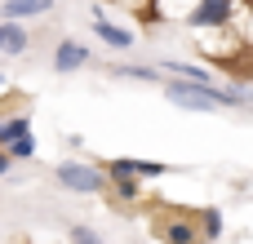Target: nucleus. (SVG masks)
Masks as SVG:
<instances>
[{
  "label": "nucleus",
  "instance_id": "1",
  "mask_svg": "<svg viewBox=\"0 0 253 244\" xmlns=\"http://www.w3.org/2000/svg\"><path fill=\"white\" fill-rule=\"evenodd\" d=\"M58 182L76 196H102L107 191V169L89 164V160H62L58 164Z\"/></svg>",
  "mask_w": 253,
  "mask_h": 244
},
{
  "label": "nucleus",
  "instance_id": "2",
  "mask_svg": "<svg viewBox=\"0 0 253 244\" xmlns=\"http://www.w3.org/2000/svg\"><path fill=\"white\" fill-rule=\"evenodd\" d=\"M236 18V0H196V9L187 13L191 31H222Z\"/></svg>",
  "mask_w": 253,
  "mask_h": 244
},
{
  "label": "nucleus",
  "instance_id": "3",
  "mask_svg": "<svg viewBox=\"0 0 253 244\" xmlns=\"http://www.w3.org/2000/svg\"><path fill=\"white\" fill-rule=\"evenodd\" d=\"M249 44L231 31V27H222V31H205V40H200V53L209 58V62H227V67H236V58L245 53Z\"/></svg>",
  "mask_w": 253,
  "mask_h": 244
},
{
  "label": "nucleus",
  "instance_id": "4",
  "mask_svg": "<svg viewBox=\"0 0 253 244\" xmlns=\"http://www.w3.org/2000/svg\"><path fill=\"white\" fill-rule=\"evenodd\" d=\"M156 236L165 244H205L196 213H165V218L156 222Z\"/></svg>",
  "mask_w": 253,
  "mask_h": 244
},
{
  "label": "nucleus",
  "instance_id": "5",
  "mask_svg": "<svg viewBox=\"0 0 253 244\" xmlns=\"http://www.w3.org/2000/svg\"><path fill=\"white\" fill-rule=\"evenodd\" d=\"M102 169H111V173H133V178H169V173H173V164H165V160H133V156H111Z\"/></svg>",
  "mask_w": 253,
  "mask_h": 244
},
{
  "label": "nucleus",
  "instance_id": "6",
  "mask_svg": "<svg viewBox=\"0 0 253 244\" xmlns=\"http://www.w3.org/2000/svg\"><path fill=\"white\" fill-rule=\"evenodd\" d=\"M84 62H89V49H84L80 40H71V36L58 40V49H53V71H58V76H71V71H80Z\"/></svg>",
  "mask_w": 253,
  "mask_h": 244
},
{
  "label": "nucleus",
  "instance_id": "7",
  "mask_svg": "<svg viewBox=\"0 0 253 244\" xmlns=\"http://www.w3.org/2000/svg\"><path fill=\"white\" fill-rule=\"evenodd\" d=\"M107 191H111L116 204H138V200H142V178H133V173H111V169H107Z\"/></svg>",
  "mask_w": 253,
  "mask_h": 244
},
{
  "label": "nucleus",
  "instance_id": "8",
  "mask_svg": "<svg viewBox=\"0 0 253 244\" xmlns=\"http://www.w3.org/2000/svg\"><path fill=\"white\" fill-rule=\"evenodd\" d=\"M93 36H98L107 49H133V44H138L133 31H129V27H116L111 18H93Z\"/></svg>",
  "mask_w": 253,
  "mask_h": 244
},
{
  "label": "nucleus",
  "instance_id": "9",
  "mask_svg": "<svg viewBox=\"0 0 253 244\" xmlns=\"http://www.w3.org/2000/svg\"><path fill=\"white\" fill-rule=\"evenodd\" d=\"M160 67H165V71H173L178 80H191V84H218L213 67H200V62H182V58H165Z\"/></svg>",
  "mask_w": 253,
  "mask_h": 244
},
{
  "label": "nucleus",
  "instance_id": "10",
  "mask_svg": "<svg viewBox=\"0 0 253 244\" xmlns=\"http://www.w3.org/2000/svg\"><path fill=\"white\" fill-rule=\"evenodd\" d=\"M53 0H4L0 4V22H22V18H40L49 13Z\"/></svg>",
  "mask_w": 253,
  "mask_h": 244
},
{
  "label": "nucleus",
  "instance_id": "11",
  "mask_svg": "<svg viewBox=\"0 0 253 244\" xmlns=\"http://www.w3.org/2000/svg\"><path fill=\"white\" fill-rule=\"evenodd\" d=\"M27 44H31V36L22 22H0V53L18 58V53H27Z\"/></svg>",
  "mask_w": 253,
  "mask_h": 244
},
{
  "label": "nucleus",
  "instance_id": "12",
  "mask_svg": "<svg viewBox=\"0 0 253 244\" xmlns=\"http://www.w3.org/2000/svg\"><path fill=\"white\" fill-rule=\"evenodd\" d=\"M160 22H187V13L196 9V0H151Z\"/></svg>",
  "mask_w": 253,
  "mask_h": 244
},
{
  "label": "nucleus",
  "instance_id": "13",
  "mask_svg": "<svg viewBox=\"0 0 253 244\" xmlns=\"http://www.w3.org/2000/svg\"><path fill=\"white\" fill-rule=\"evenodd\" d=\"M111 76H125V80H147V84H160V71H156V67H133V62H111Z\"/></svg>",
  "mask_w": 253,
  "mask_h": 244
},
{
  "label": "nucleus",
  "instance_id": "14",
  "mask_svg": "<svg viewBox=\"0 0 253 244\" xmlns=\"http://www.w3.org/2000/svg\"><path fill=\"white\" fill-rule=\"evenodd\" d=\"M111 4H120L125 13H133L142 27H160V18H156V9H151V0H111Z\"/></svg>",
  "mask_w": 253,
  "mask_h": 244
},
{
  "label": "nucleus",
  "instance_id": "15",
  "mask_svg": "<svg viewBox=\"0 0 253 244\" xmlns=\"http://www.w3.org/2000/svg\"><path fill=\"white\" fill-rule=\"evenodd\" d=\"M196 222H200L205 244H213L218 236H222V213H218V209H200V213H196Z\"/></svg>",
  "mask_w": 253,
  "mask_h": 244
},
{
  "label": "nucleus",
  "instance_id": "16",
  "mask_svg": "<svg viewBox=\"0 0 253 244\" xmlns=\"http://www.w3.org/2000/svg\"><path fill=\"white\" fill-rule=\"evenodd\" d=\"M71 244H107V240H102L93 227H80V222H76V227H71Z\"/></svg>",
  "mask_w": 253,
  "mask_h": 244
},
{
  "label": "nucleus",
  "instance_id": "17",
  "mask_svg": "<svg viewBox=\"0 0 253 244\" xmlns=\"http://www.w3.org/2000/svg\"><path fill=\"white\" fill-rule=\"evenodd\" d=\"M9 164H13V160H9V156H4V151H0V178H4V173H9Z\"/></svg>",
  "mask_w": 253,
  "mask_h": 244
},
{
  "label": "nucleus",
  "instance_id": "18",
  "mask_svg": "<svg viewBox=\"0 0 253 244\" xmlns=\"http://www.w3.org/2000/svg\"><path fill=\"white\" fill-rule=\"evenodd\" d=\"M240 4H249V9H253V0H240Z\"/></svg>",
  "mask_w": 253,
  "mask_h": 244
},
{
  "label": "nucleus",
  "instance_id": "19",
  "mask_svg": "<svg viewBox=\"0 0 253 244\" xmlns=\"http://www.w3.org/2000/svg\"><path fill=\"white\" fill-rule=\"evenodd\" d=\"M249 58H253V44H249Z\"/></svg>",
  "mask_w": 253,
  "mask_h": 244
},
{
  "label": "nucleus",
  "instance_id": "20",
  "mask_svg": "<svg viewBox=\"0 0 253 244\" xmlns=\"http://www.w3.org/2000/svg\"><path fill=\"white\" fill-rule=\"evenodd\" d=\"M0 84H4V76H0Z\"/></svg>",
  "mask_w": 253,
  "mask_h": 244
},
{
  "label": "nucleus",
  "instance_id": "21",
  "mask_svg": "<svg viewBox=\"0 0 253 244\" xmlns=\"http://www.w3.org/2000/svg\"><path fill=\"white\" fill-rule=\"evenodd\" d=\"M236 4H240V0H236Z\"/></svg>",
  "mask_w": 253,
  "mask_h": 244
}]
</instances>
